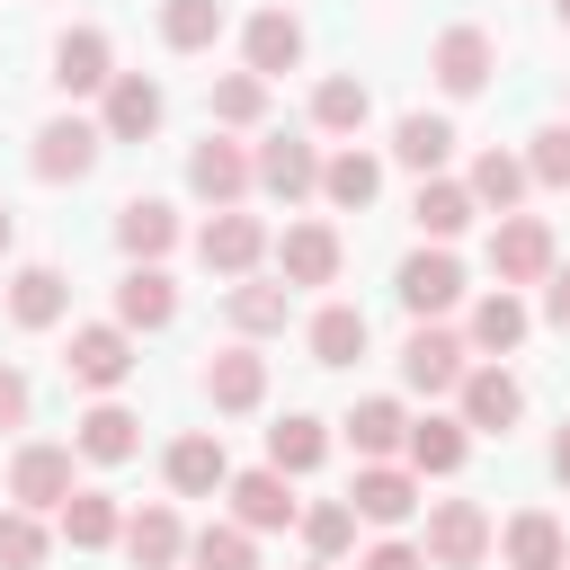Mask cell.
Segmentation results:
<instances>
[{"label": "cell", "instance_id": "6da1fadb", "mask_svg": "<svg viewBox=\"0 0 570 570\" xmlns=\"http://www.w3.org/2000/svg\"><path fill=\"white\" fill-rule=\"evenodd\" d=\"M561 258H552V223L543 214H499V232H490V276L517 294V285H543Z\"/></svg>", "mask_w": 570, "mask_h": 570}, {"label": "cell", "instance_id": "7a4b0ae2", "mask_svg": "<svg viewBox=\"0 0 570 570\" xmlns=\"http://www.w3.org/2000/svg\"><path fill=\"white\" fill-rule=\"evenodd\" d=\"M419 552H428V570H481V552H490V517H481V499H436Z\"/></svg>", "mask_w": 570, "mask_h": 570}, {"label": "cell", "instance_id": "3957f363", "mask_svg": "<svg viewBox=\"0 0 570 570\" xmlns=\"http://www.w3.org/2000/svg\"><path fill=\"white\" fill-rule=\"evenodd\" d=\"M454 419L472 428V436H508L517 419H525V392H517V374L508 365H463V383H454Z\"/></svg>", "mask_w": 570, "mask_h": 570}, {"label": "cell", "instance_id": "277c9868", "mask_svg": "<svg viewBox=\"0 0 570 570\" xmlns=\"http://www.w3.org/2000/svg\"><path fill=\"white\" fill-rule=\"evenodd\" d=\"M428 71H436V89H445V98H481V89H490V71H499L490 27H445V36H436V53H428Z\"/></svg>", "mask_w": 570, "mask_h": 570}, {"label": "cell", "instance_id": "5b68a950", "mask_svg": "<svg viewBox=\"0 0 570 570\" xmlns=\"http://www.w3.org/2000/svg\"><path fill=\"white\" fill-rule=\"evenodd\" d=\"M249 187H267V196H285V205H303V196H321V151H312L303 134H267V142L249 151Z\"/></svg>", "mask_w": 570, "mask_h": 570}, {"label": "cell", "instance_id": "8992f818", "mask_svg": "<svg viewBox=\"0 0 570 570\" xmlns=\"http://www.w3.org/2000/svg\"><path fill=\"white\" fill-rule=\"evenodd\" d=\"M98 142H107V134H98L89 116H53V125H36V151H27V160H36L45 187H62V178H89V169H98Z\"/></svg>", "mask_w": 570, "mask_h": 570}, {"label": "cell", "instance_id": "52a82bcc", "mask_svg": "<svg viewBox=\"0 0 570 570\" xmlns=\"http://www.w3.org/2000/svg\"><path fill=\"white\" fill-rule=\"evenodd\" d=\"M98 98H107V107H98V134H107V142H142V134H160V80H151V71H116Z\"/></svg>", "mask_w": 570, "mask_h": 570}, {"label": "cell", "instance_id": "ba28073f", "mask_svg": "<svg viewBox=\"0 0 570 570\" xmlns=\"http://www.w3.org/2000/svg\"><path fill=\"white\" fill-rule=\"evenodd\" d=\"M196 258H205L214 276H249V267L267 258V223H258V214H240V205H223V214L196 232Z\"/></svg>", "mask_w": 570, "mask_h": 570}, {"label": "cell", "instance_id": "9c48e42d", "mask_svg": "<svg viewBox=\"0 0 570 570\" xmlns=\"http://www.w3.org/2000/svg\"><path fill=\"white\" fill-rule=\"evenodd\" d=\"M392 294H401L419 321L454 312V303H463V267H454V249H410V258H401V276H392Z\"/></svg>", "mask_w": 570, "mask_h": 570}, {"label": "cell", "instance_id": "30bf717a", "mask_svg": "<svg viewBox=\"0 0 570 570\" xmlns=\"http://www.w3.org/2000/svg\"><path fill=\"white\" fill-rule=\"evenodd\" d=\"M62 374H71V383H89V392H116V383L134 374V338H125L116 321H89V330H71Z\"/></svg>", "mask_w": 570, "mask_h": 570}, {"label": "cell", "instance_id": "8fae6325", "mask_svg": "<svg viewBox=\"0 0 570 570\" xmlns=\"http://www.w3.org/2000/svg\"><path fill=\"white\" fill-rule=\"evenodd\" d=\"M463 356H472V347H463L454 330L419 321V330L401 338V383H410V392H454V383H463Z\"/></svg>", "mask_w": 570, "mask_h": 570}, {"label": "cell", "instance_id": "7c38bea8", "mask_svg": "<svg viewBox=\"0 0 570 570\" xmlns=\"http://www.w3.org/2000/svg\"><path fill=\"white\" fill-rule=\"evenodd\" d=\"M160 472H169V490H178V499H214V490L232 481V454H223V436H214V428H187V436L160 454Z\"/></svg>", "mask_w": 570, "mask_h": 570}, {"label": "cell", "instance_id": "4fadbf2b", "mask_svg": "<svg viewBox=\"0 0 570 570\" xmlns=\"http://www.w3.org/2000/svg\"><path fill=\"white\" fill-rule=\"evenodd\" d=\"M80 481H71V445H18V463H9V499L36 517V508H62Z\"/></svg>", "mask_w": 570, "mask_h": 570}, {"label": "cell", "instance_id": "5bb4252c", "mask_svg": "<svg viewBox=\"0 0 570 570\" xmlns=\"http://www.w3.org/2000/svg\"><path fill=\"white\" fill-rule=\"evenodd\" d=\"M223 490H232V525H249V534H276V525L303 517V508H294V481L267 472V463H258V472H232Z\"/></svg>", "mask_w": 570, "mask_h": 570}, {"label": "cell", "instance_id": "9a60e30c", "mask_svg": "<svg viewBox=\"0 0 570 570\" xmlns=\"http://www.w3.org/2000/svg\"><path fill=\"white\" fill-rule=\"evenodd\" d=\"M347 508H356L365 525H410V517H419V472H401V463H365V472L347 481Z\"/></svg>", "mask_w": 570, "mask_h": 570}, {"label": "cell", "instance_id": "2e32d148", "mask_svg": "<svg viewBox=\"0 0 570 570\" xmlns=\"http://www.w3.org/2000/svg\"><path fill=\"white\" fill-rule=\"evenodd\" d=\"M107 80H116V45H107L98 27L53 36V89H62V98H89V89H107Z\"/></svg>", "mask_w": 570, "mask_h": 570}, {"label": "cell", "instance_id": "e0dca14e", "mask_svg": "<svg viewBox=\"0 0 570 570\" xmlns=\"http://www.w3.org/2000/svg\"><path fill=\"white\" fill-rule=\"evenodd\" d=\"M187 187H196L214 214H223V205H240V196H249V151H240V142H223V134H205V142L187 151Z\"/></svg>", "mask_w": 570, "mask_h": 570}, {"label": "cell", "instance_id": "ac0fdd59", "mask_svg": "<svg viewBox=\"0 0 570 570\" xmlns=\"http://www.w3.org/2000/svg\"><path fill=\"white\" fill-rule=\"evenodd\" d=\"M116 249H125L134 267H160V258L178 249V205H160V196L116 205Z\"/></svg>", "mask_w": 570, "mask_h": 570}, {"label": "cell", "instance_id": "d6986e66", "mask_svg": "<svg viewBox=\"0 0 570 570\" xmlns=\"http://www.w3.org/2000/svg\"><path fill=\"white\" fill-rule=\"evenodd\" d=\"M71 454H89V463H134V454H142V419H134L125 401H98V410L71 419Z\"/></svg>", "mask_w": 570, "mask_h": 570}, {"label": "cell", "instance_id": "ffe728a7", "mask_svg": "<svg viewBox=\"0 0 570 570\" xmlns=\"http://www.w3.org/2000/svg\"><path fill=\"white\" fill-rule=\"evenodd\" d=\"M499 552H508V570H561V561H570V534H561L552 508H517V517L499 525Z\"/></svg>", "mask_w": 570, "mask_h": 570}, {"label": "cell", "instance_id": "44dd1931", "mask_svg": "<svg viewBox=\"0 0 570 570\" xmlns=\"http://www.w3.org/2000/svg\"><path fill=\"white\" fill-rule=\"evenodd\" d=\"M240 53H249V71L258 80H276V71H294L303 62V18L276 0V9H258L249 27H240Z\"/></svg>", "mask_w": 570, "mask_h": 570}, {"label": "cell", "instance_id": "7402d4cb", "mask_svg": "<svg viewBox=\"0 0 570 570\" xmlns=\"http://www.w3.org/2000/svg\"><path fill=\"white\" fill-rule=\"evenodd\" d=\"M338 258H347V249H338L330 223H285V240H276V276H285V285H330Z\"/></svg>", "mask_w": 570, "mask_h": 570}, {"label": "cell", "instance_id": "603a6c76", "mask_svg": "<svg viewBox=\"0 0 570 570\" xmlns=\"http://www.w3.org/2000/svg\"><path fill=\"white\" fill-rule=\"evenodd\" d=\"M169 321H178L169 267H125V285H116V330L134 338V330H169Z\"/></svg>", "mask_w": 570, "mask_h": 570}, {"label": "cell", "instance_id": "cb8c5ba5", "mask_svg": "<svg viewBox=\"0 0 570 570\" xmlns=\"http://www.w3.org/2000/svg\"><path fill=\"white\" fill-rule=\"evenodd\" d=\"M525 330H534V312H525V303L499 285V294H481V303H472L463 347H472V356H508V347H525Z\"/></svg>", "mask_w": 570, "mask_h": 570}, {"label": "cell", "instance_id": "d4e9b609", "mask_svg": "<svg viewBox=\"0 0 570 570\" xmlns=\"http://www.w3.org/2000/svg\"><path fill=\"white\" fill-rule=\"evenodd\" d=\"M205 401H214V410H258V401H267V356H258V347L205 356Z\"/></svg>", "mask_w": 570, "mask_h": 570}, {"label": "cell", "instance_id": "484cf974", "mask_svg": "<svg viewBox=\"0 0 570 570\" xmlns=\"http://www.w3.org/2000/svg\"><path fill=\"white\" fill-rule=\"evenodd\" d=\"M223 312H232V330H240V338H267V330H285L294 285H285V276H240V285L223 294Z\"/></svg>", "mask_w": 570, "mask_h": 570}, {"label": "cell", "instance_id": "4316f807", "mask_svg": "<svg viewBox=\"0 0 570 570\" xmlns=\"http://www.w3.org/2000/svg\"><path fill=\"white\" fill-rule=\"evenodd\" d=\"M116 543H125V561H134V570H169V561L187 552V525H178V508H134Z\"/></svg>", "mask_w": 570, "mask_h": 570}, {"label": "cell", "instance_id": "83f0119b", "mask_svg": "<svg viewBox=\"0 0 570 570\" xmlns=\"http://www.w3.org/2000/svg\"><path fill=\"white\" fill-rule=\"evenodd\" d=\"M321 196H330L338 214H365V205L383 196V160H374V151H356V142H347V151H330V160H321Z\"/></svg>", "mask_w": 570, "mask_h": 570}, {"label": "cell", "instance_id": "f1b7e54d", "mask_svg": "<svg viewBox=\"0 0 570 570\" xmlns=\"http://www.w3.org/2000/svg\"><path fill=\"white\" fill-rule=\"evenodd\" d=\"M472 214H481V205H472V187H463V178H419V196H410V223H419L436 249H445Z\"/></svg>", "mask_w": 570, "mask_h": 570}, {"label": "cell", "instance_id": "f546056e", "mask_svg": "<svg viewBox=\"0 0 570 570\" xmlns=\"http://www.w3.org/2000/svg\"><path fill=\"white\" fill-rule=\"evenodd\" d=\"M401 436H410V410H401L392 392H374V401H356V410H347V445H356L365 463H392V454H401Z\"/></svg>", "mask_w": 570, "mask_h": 570}, {"label": "cell", "instance_id": "4dcf8cb0", "mask_svg": "<svg viewBox=\"0 0 570 570\" xmlns=\"http://www.w3.org/2000/svg\"><path fill=\"white\" fill-rule=\"evenodd\" d=\"M401 454H410V472H463V454H472V428L463 419H410V436H401Z\"/></svg>", "mask_w": 570, "mask_h": 570}, {"label": "cell", "instance_id": "1f68e13d", "mask_svg": "<svg viewBox=\"0 0 570 570\" xmlns=\"http://www.w3.org/2000/svg\"><path fill=\"white\" fill-rule=\"evenodd\" d=\"M62 303H71L62 267H18V276H9V321H18V330H53Z\"/></svg>", "mask_w": 570, "mask_h": 570}, {"label": "cell", "instance_id": "d6a6232c", "mask_svg": "<svg viewBox=\"0 0 570 570\" xmlns=\"http://www.w3.org/2000/svg\"><path fill=\"white\" fill-rule=\"evenodd\" d=\"M116 534H125V508H116L107 490H71V499H62V543H71V552H107Z\"/></svg>", "mask_w": 570, "mask_h": 570}, {"label": "cell", "instance_id": "836d02e7", "mask_svg": "<svg viewBox=\"0 0 570 570\" xmlns=\"http://www.w3.org/2000/svg\"><path fill=\"white\" fill-rule=\"evenodd\" d=\"M392 151H401L419 178H436V169L454 160V125H445V116H428V107H410V116L392 125Z\"/></svg>", "mask_w": 570, "mask_h": 570}, {"label": "cell", "instance_id": "e575fe53", "mask_svg": "<svg viewBox=\"0 0 570 570\" xmlns=\"http://www.w3.org/2000/svg\"><path fill=\"white\" fill-rule=\"evenodd\" d=\"M365 338H374V330H365L356 303H321V312H312V365H356Z\"/></svg>", "mask_w": 570, "mask_h": 570}, {"label": "cell", "instance_id": "d590c367", "mask_svg": "<svg viewBox=\"0 0 570 570\" xmlns=\"http://www.w3.org/2000/svg\"><path fill=\"white\" fill-rule=\"evenodd\" d=\"M463 187H472V205H490V214H517V196H525L534 178H525V160H517V151H499V142H490V151L472 160V178H463Z\"/></svg>", "mask_w": 570, "mask_h": 570}, {"label": "cell", "instance_id": "8d00e7d4", "mask_svg": "<svg viewBox=\"0 0 570 570\" xmlns=\"http://www.w3.org/2000/svg\"><path fill=\"white\" fill-rule=\"evenodd\" d=\"M223 36V0H160V45L169 53H205Z\"/></svg>", "mask_w": 570, "mask_h": 570}, {"label": "cell", "instance_id": "74e56055", "mask_svg": "<svg viewBox=\"0 0 570 570\" xmlns=\"http://www.w3.org/2000/svg\"><path fill=\"white\" fill-rule=\"evenodd\" d=\"M365 116H374V98H365V80H347V71H330V80L312 89V125H321V134H356Z\"/></svg>", "mask_w": 570, "mask_h": 570}, {"label": "cell", "instance_id": "f35d334b", "mask_svg": "<svg viewBox=\"0 0 570 570\" xmlns=\"http://www.w3.org/2000/svg\"><path fill=\"white\" fill-rule=\"evenodd\" d=\"M321 454H330V428H321V419H285V428H267V472L294 481V472H312Z\"/></svg>", "mask_w": 570, "mask_h": 570}, {"label": "cell", "instance_id": "ab89813d", "mask_svg": "<svg viewBox=\"0 0 570 570\" xmlns=\"http://www.w3.org/2000/svg\"><path fill=\"white\" fill-rule=\"evenodd\" d=\"M294 525H303V543H312V561H338V552L356 543V508H347V499H321V508H303Z\"/></svg>", "mask_w": 570, "mask_h": 570}, {"label": "cell", "instance_id": "60d3db41", "mask_svg": "<svg viewBox=\"0 0 570 570\" xmlns=\"http://www.w3.org/2000/svg\"><path fill=\"white\" fill-rule=\"evenodd\" d=\"M187 561L196 570H258V543H249V525H205V534H187Z\"/></svg>", "mask_w": 570, "mask_h": 570}, {"label": "cell", "instance_id": "b9f144b4", "mask_svg": "<svg viewBox=\"0 0 570 570\" xmlns=\"http://www.w3.org/2000/svg\"><path fill=\"white\" fill-rule=\"evenodd\" d=\"M267 116V80L258 71H223L214 80V125H258Z\"/></svg>", "mask_w": 570, "mask_h": 570}, {"label": "cell", "instance_id": "7bdbcfd3", "mask_svg": "<svg viewBox=\"0 0 570 570\" xmlns=\"http://www.w3.org/2000/svg\"><path fill=\"white\" fill-rule=\"evenodd\" d=\"M45 561V525L27 508H0V570H36Z\"/></svg>", "mask_w": 570, "mask_h": 570}, {"label": "cell", "instance_id": "ee69618b", "mask_svg": "<svg viewBox=\"0 0 570 570\" xmlns=\"http://www.w3.org/2000/svg\"><path fill=\"white\" fill-rule=\"evenodd\" d=\"M525 178H543V187H570V125H543V134H534V151H525Z\"/></svg>", "mask_w": 570, "mask_h": 570}, {"label": "cell", "instance_id": "f6af8a7d", "mask_svg": "<svg viewBox=\"0 0 570 570\" xmlns=\"http://www.w3.org/2000/svg\"><path fill=\"white\" fill-rule=\"evenodd\" d=\"M27 410H36L27 374H18V365H0V428H27Z\"/></svg>", "mask_w": 570, "mask_h": 570}, {"label": "cell", "instance_id": "bcb514c9", "mask_svg": "<svg viewBox=\"0 0 570 570\" xmlns=\"http://www.w3.org/2000/svg\"><path fill=\"white\" fill-rule=\"evenodd\" d=\"M356 570H428V552H419V543H374Z\"/></svg>", "mask_w": 570, "mask_h": 570}, {"label": "cell", "instance_id": "7dc6e473", "mask_svg": "<svg viewBox=\"0 0 570 570\" xmlns=\"http://www.w3.org/2000/svg\"><path fill=\"white\" fill-rule=\"evenodd\" d=\"M543 321H552V330H570V267H552V276H543Z\"/></svg>", "mask_w": 570, "mask_h": 570}, {"label": "cell", "instance_id": "c3c4849f", "mask_svg": "<svg viewBox=\"0 0 570 570\" xmlns=\"http://www.w3.org/2000/svg\"><path fill=\"white\" fill-rule=\"evenodd\" d=\"M552 481H561V490H570V428H561V436H552Z\"/></svg>", "mask_w": 570, "mask_h": 570}, {"label": "cell", "instance_id": "681fc988", "mask_svg": "<svg viewBox=\"0 0 570 570\" xmlns=\"http://www.w3.org/2000/svg\"><path fill=\"white\" fill-rule=\"evenodd\" d=\"M9 240H18V214H9V205H0V249H9Z\"/></svg>", "mask_w": 570, "mask_h": 570}, {"label": "cell", "instance_id": "f907efd6", "mask_svg": "<svg viewBox=\"0 0 570 570\" xmlns=\"http://www.w3.org/2000/svg\"><path fill=\"white\" fill-rule=\"evenodd\" d=\"M552 9H561V27H570V0H552Z\"/></svg>", "mask_w": 570, "mask_h": 570}, {"label": "cell", "instance_id": "816d5d0a", "mask_svg": "<svg viewBox=\"0 0 570 570\" xmlns=\"http://www.w3.org/2000/svg\"><path fill=\"white\" fill-rule=\"evenodd\" d=\"M312 570H338V561H312Z\"/></svg>", "mask_w": 570, "mask_h": 570}, {"label": "cell", "instance_id": "f5cc1de1", "mask_svg": "<svg viewBox=\"0 0 570 570\" xmlns=\"http://www.w3.org/2000/svg\"><path fill=\"white\" fill-rule=\"evenodd\" d=\"M561 570H570V561H561Z\"/></svg>", "mask_w": 570, "mask_h": 570}]
</instances>
